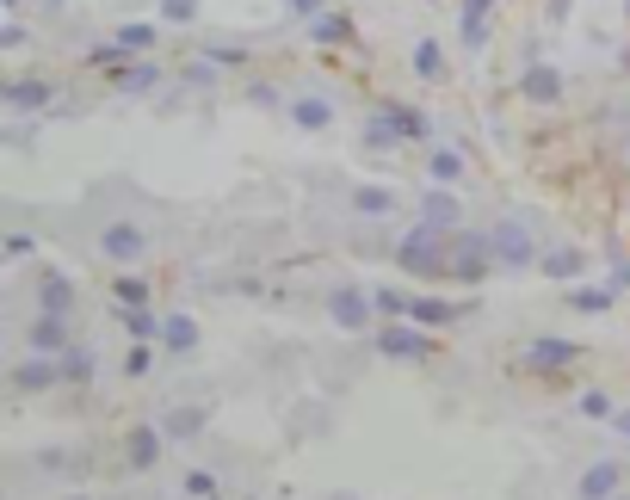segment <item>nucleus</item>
<instances>
[{"label":"nucleus","mask_w":630,"mask_h":500,"mask_svg":"<svg viewBox=\"0 0 630 500\" xmlns=\"http://www.w3.org/2000/svg\"><path fill=\"white\" fill-rule=\"evenodd\" d=\"M618 495V464H594L581 476V500H612Z\"/></svg>","instance_id":"obj_7"},{"label":"nucleus","mask_w":630,"mask_h":500,"mask_svg":"<svg viewBox=\"0 0 630 500\" xmlns=\"http://www.w3.org/2000/svg\"><path fill=\"white\" fill-rule=\"evenodd\" d=\"M118 297H124L130 309H148V284L142 278H118Z\"/></svg>","instance_id":"obj_29"},{"label":"nucleus","mask_w":630,"mask_h":500,"mask_svg":"<svg viewBox=\"0 0 630 500\" xmlns=\"http://www.w3.org/2000/svg\"><path fill=\"white\" fill-rule=\"evenodd\" d=\"M155 457H161V433H155V426L130 433V464H155Z\"/></svg>","instance_id":"obj_20"},{"label":"nucleus","mask_w":630,"mask_h":500,"mask_svg":"<svg viewBox=\"0 0 630 500\" xmlns=\"http://www.w3.org/2000/svg\"><path fill=\"white\" fill-rule=\"evenodd\" d=\"M100 253H112L118 266H136V259L148 253V235H142L136 223H112V229L100 235Z\"/></svg>","instance_id":"obj_3"},{"label":"nucleus","mask_w":630,"mask_h":500,"mask_svg":"<svg viewBox=\"0 0 630 500\" xmlns=\"http://www.w3.org/2000/svg\"><path fill=\"white\" fill-rule=\"evenodd\" d=\"M44 315H68V278L62 272L44 278Z\"/></svg>","instance_id":"obj_19"},{"label":"nucleus","mask_w":630,"mask_h":500,"mask_svg":"<svg viewBox=\"0 0 630 500\" xmlns=\"http://www.w3.org/2000/svg\"><path fill=\"white\" fill-rule=\"evenodd\" d=\"M378 353H389V359H427V353H433V334H427V328L383 321L378 328Z\"/></svg>","instance_id":"obj_2"},{"label":"nucleus","mask_w":630,"mask_h":500,"mask_svg":"<svg viewBox=\"0 0 630 500\" xmlns=\"http://www.w3.org/2000/svg\"><path fill=\"white\" fill-rule=\"evenodd\" d=\"M315 37H322V44H340V37H353V19L328 12V19H315Z\"/></svg>","instance_id":"obj_25"},{"label":"nucleus","mask_w":630,"mask_h":500,"mask_svg":"<svg viewBox=\"0 0 630 500\" xmlns=\"http://www.w3.org/2000/svg\"><path fill=\"white\" fill-rule=\"evenodd\" d=\"M31 353H44V359H62V353H68L62 315H37V321H31Z\"/></svg>","instance_id":"obj_4"},{"label":"nucleus","mask_w":630,"mask_h":500,"mask_svg":"<svg viewBox=\"0 0 630 500\" xmlns=\"http://www.w3.org/2000/svg\"><path fill=\"white\" fill-rule=\"evenodd\" d=\"M612 426H618V433L630 439V408H625V414H612Z\"/></svg>","instance_id":"obj_35"},{"label":"nucleus","mask_w":630,"mask_h":500,"mask_svg":"<svg viewBox=\"0 0 630 500\" xmlns=\"http://www.w3.org/2000/svg\"><path fill=\"white\" fill-rule=\"evenodd\" d=\"M161 340H167L173 353H192V346H198V321H192V315H167V334H161Z\"/></svg>","instance_id":"obj_14"},{"label":"nucleus","mask_w":630,"mask_h":500,"mask_svg":"<svg viewBox=\"0 0 630 500\" xmlns=\"http://www.w3.org/2000/svg\"><path fill=\"white\" fill-rule=\"evenodd\" d=\"M433 179H439V186H458V179H464V155L439 148V155H433Z\"/></svg>","instance_id":"obj_24"},{"label":"nucleus","mask_w":630,"mask_h":500,"mask_svg":"<svg viewBox=\"0 0 630 500\" xmlns=\"http://www.w3.org/2000/svg\"><path fill=\"white\" fill-rule=\"evenodd\" d=\"M118 44H124V50H148V44H155V25H124Z\"/></svg>","instance_id":"obj_28"},{"label":"nucleus","mask_w":630,"mask_h":500,"mask_svg":"<svg viewBox=\"0 0 630 500\" xmlns=\"http://www.w3.org/2000/svg\"><path fill=\"white\" fill-rule=\"evenodd\" d=\"M124 321H130V334H136L142 346H155V340L167 334V321H161L155 309H124Z\"/></svg>","instance_id":"obj_13"},{"label":"nucleus","mask_w":630,"mask_h":500,"mask_svg":"<svg viewBox=\"0 0 630 500\" xmlns=\"http://www.w3.org/2000/svg\"><path fill=\"white\" fill-rule=\"evenodd\" d=\"M439 248H445V242H439V229H433V223H420V229H414V235H408V242L395 248V259H402L408 272L445 278V272H458V259H451V253H439Z\"/></svg>","instance_id":"obj_1"},{"label":"nucleus","mask_w":630,"mask_h":500,"mask_svg":"<svg viewBox=\"0 0 630 500\" xmlns=\"http://www.w3.org/2000/svg\"><path fill=\"white\" fill-rule=\"evenodd\" d=\"M291 118H297L303 130H328V118H334V112H328L322 99H297V106H291Z\"/></svg>","instance_id":"obj_22"},{"label":"nucleus","mask_w":630,"mask_h":500,"mask_svg":"<svg viewBox=\"0 0 630 500\" xmlns=\"http://www.w3.org/2000/svg\"><path fill=\"white\" fill-rule=\"evenodd\" d=\"M389 204H395L389 186H359V192H353V210H365V217H383Z\"/></svg>","instance_id":"obj_15"},{"label":"nucleus","mask_w":630,"mask_h":500,"mask_svg":"<svg viewBox=\"0 0 630 500\" xmlns=\"http://www.w3.org/2000/svg\"><path fill=\"white\" fill-rule=\"evenodd\" d=\"M414 68H420L427 81H439V75H445V56H439V44H420V50H414Z\"/></svg>","instance_id":"obj_26"},{"label":"nucleus","mask_w":630,"mask_h":500,"mask_svg":"<svg viewBox=\"0 0 630 500\" xmlns=\"http://www.w3.org/2000/svg\"><path fill=\"white\" fill-rule=\"evenodd\" d=\"M489 253H501L506 266H525V259H531V242H525V229H519V223H495Z\"/></svg>","instance_id":"obj_5"},{"label":"nucleus","mask_w":630,"mask_h":500,"mask_svg":"<svg viewBox=\"0 0 630 500\" xmlns=\"http://www.w3.org/2000/svg\"><path fill=\"white\" fill-rule=\"evenodd\" d=\"M581 414H587V420H612V401H606L600 389H587V395H581Z\"/></svg>","instance_id":"obj_30"},{"label":"nucleus","mask_w":630,"mask_h":500,"mask_svg":"<svg viewBox=\"0 0 630 500\" xmlns=\"http://www.w3.org/2000/svg\"><path fill=\"white\" fill-rule=\"evenodd\" d=\"M186 488H192V495H204V500H217V482H211L204 470H192V476H186Z\"/></svg>","instance_id":"obj_32"},{"label":"nucleus","mask_w":630,"mask_h":500,"mask_svg":"<svg viewBox=\"0 0 630 500\" xmlns=\"http://www.w3.org/2000/svg\"><path fill=\"white\" fill-rule=\"evenodd\" d=\"M612 500H630V495H612Z\"/></svg>","instance_id":"obj_36"},{"label":"nucleus","mask_w":630,"mask_h":500,"mask_svg":"<svg viewBox=\"0 0 630 500\" xmlns=\"http://www.w3.org/2000/svg\"><path fill=\"white\" fill-rule=\"evenodd\" d=\"M575 353H581V346H569V340H538V346L525 353V365H531V371H562V365H575Z\"/></svg>","instance_id":"obj_6"},{"label":"nucleus","mask_w":630,"mask_h":500,"mask_svg":"<svg viewBox=\"0 0 630 500\" xmlns=\"http://www.w3.org/2000/svg\"><path fill=\"white\" fill-rule=\"evenodd\" d=\"M581 266H587V259H581L575 248H556V253H544V272H550V278H575Z\"/></svg>","instance_id":"obj_21"},{"label":"nucleus","mask_w":630,"mask_h":500,"mask_svg":"<svg viewBox=\"0 0 630 500\" xmlns=\"http://www.w3.org/2000/svg\"><path fill=\"white\" fill-rule=\"evenodd\" d=\"M420 328H439V321H451L458 315V303H445V297H414V309H408Z\"/></svg>","instance_id":"obj_10"},{"label":"nucleus","mask_w":630,"mask_h":500,"mask_svg":"<svg viewBox=\"0 0 630 500\" xmlns=\"http://www.w3.org/2000/svg\"><path fill=\"white\" fill-rule=\"evenodd\" d=\"M378 124H389L395 136H427V118H420V112H408V106H383Z\"/></svg>","instance_id":"obj_11"},{"label":"nucleus","mask_w":630,"mask_h":500,"mask_svg":"<svg viewBox=\"0 0 630 500\" xmlns=\"http://www.w3.org/2000/svg\"><path fill=\"white\" fill-rule=\"evenodd\" d=\"M56 359H31V365H19V371H12V383H19V389H50V383H56Z\"/></svg>","instance_id":"obj_12"},{"label":"nucleus","mask_w":630,"mask_h":500,"mask_svg":"<svg viewBox=\"0 0 630 500\" xmlns=\"http://www.w3.org/2000/svg\"><path fill=\"white\" fill-rule=\"evenodd\" d=\"M118 87H155V68H124Z\"/></svg>","instance_id":"obj_33"},{"label":"nucleus","mask_w":630,"mask_h":500,"mask_svg":"<svg viewBox=\"0 0 630 500\" xmlns=\"http://www.w3.org/2000/svg\"><path fill=\"white\" fill-rule=\"evenodd\" d=\"M62 377H75V383H81V377H93V359H87L81 346H68V353H62Z\"/></svg>","instance_id":"obj_27"},{"label":"nucleus","mask_w":630,"mask_h":500,"mask_svg":"<svg viewBox=\"0 0 630 500\" xmlns=\"http://www.w3.org/2000/svg\"><path fill=\"white\" fill-rule=\"evenodd\" d=\"M569 303H575L581 315H600V309H612V290H606V284H581V290H569Z\"/></svg>","instance_id":"obj_17"},{"label":"nucleus","mask_w":630,"mask_h":500,"mask_svg":"<svg viewBox=\"0 0 630 500\" xmlns=\"http://www.w3.org/2000/svg\"><path fill=\"white\" fill-rule=\"evenodd\" d=\"M371 309H378V303H365L359 290H334V321H340V328H365Z\"/></svg>","instance_id":"obj_8"},{"label":"nucleus","mask_w":630,"mask_h":500,"mask_svg":"<svg viewBox=\"0 0 630 500\" xmlns=\"http://www.w3.org/2000/svg\"><path fill=\"white\" fill-rule=\"evenodd\" d=\"M371 303H378V315H389V321H402V315L414 309V297H402V290H389V284L371 290Z\"/></svg>","instance_id":"obj_23"},{"label":"nucleus","mask_w":630,"mask_h":500,"mask_svg":"<svg viewBox=\"0 0 630 500\" xmlns=\"http://www.w3.org/2000/svg\"><path fill=\"white\" fill-rule=\"evenodd\" d=\"M44 99H50L44 81H19V87H6V106H19V112H31V106H44Z\"/></svg>","instance_id":"obj_18"},{"label":"nucleus","mask_w":630,"mask_h":500,"mask_svg":"<svg viewBox=\"0 0 630 500\" xmlns=\"http://www.w3.org/2000/svg\"><path fill=\"white\" fill-rule=\"evenodd\" d=\"M556 93H562V75L556 68H525V99H544L550 106Z\"/></svg>","instance_id":"obj_9"},{"label":"nucleus","mask_w":630,"mask_h":500,"mask_svg":"<svg viewBox=\"0 0 630 500\" xmlns=\"http://www.w3.org/2000/svg\"><path fill=\"white\" fill-rule=\"evenodd\" d=\"M161 12H167L173 25H186V19H198V0H161Z\"/></svg>","instance_id":"obj_31"},{"label":"nucleus","mask_w":630,"mask_h":500,"mask_svg":"<svg viewBox=\"0 0 630 500\" xmlns=\"http://www.w3.org/2000/svg\"><path fill=\"white\" fill-rule=\"evenodd\" d=\"M291 12H297V19H315V12H322V0H291Z\"/></svg>","instance_id":"obj_34"},{"label":"nucleus","mask_w":630,"mask_h":500,"mask_svg":"<svg viewBox=\"0 0 630 500\" xmlns=\"http://www.w3.org/2000/svg\"><path fill=\"white\" fill-rule=\"evenodd\" d=\"M427 223H433V229H458V198H451V192H433V198H427Z\"/></svg>","instance_id":"obj_16"}]
</instances>
